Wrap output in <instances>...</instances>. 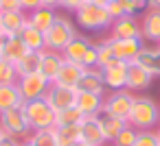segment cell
Wrapping results in <instances>:
<instances>
[{"mask_svg":"<svg viewBox=\"0 0 160 146\" xmlns=\"http://www.w3.org/2000/svg\"><path fill=\"white\" fill-rule=\"evenodd\" d=\"M127 124H132L136 131H149V129H158L160 124V105L145 94H136Z\"/></svg>","mask_w":160,"mask_h":146,"instance_id":"obj_1","label":"cell"},{"mask_svg":"<svg viewBox=\"0 0 160 146\" xmlns=\"http://www.w3.org/2000/svg\"><path fill=\"white\" fill-rule=\"evenodd\" d=\"M72 20H75L77 29L88 31V33H103V31H110V26H112V22H114V20L110 18V13H108L105 7L94 5V2H90V0L72 13Z\"/></svg>","mask_w":160,"mask_h":146,"instance_id":"obj_2","label":"cell"},{"mask_svg":"<svg viewBox=\"0 0 160 146\" xmlns=\"http://www.w3.org/2000/svg\"><path fill=\"white\" fill-rule=\"evenodd\" d=\"M77 35H79V31H77L75 20L70 16H66V13H57L55 24L44 33V42H46V48L48 50L62 52Z\"/></svg>","mask_w":160,"mask_h":146,"instance_id":"obj_3","label":"cell"},{"mask_svg":"<svg viewBox=\"0 0 160 146\" xmlns=\"http://www.w3.org/2000/svg\"><path fill=\"white\" fill-rule=\"evenodd\" d=\"M24 116L29 120L31 131H42V129H55L57 124V111L48 105L46 98H35L22 103Z\"/></svg>","mask_w":160,"mask_h":146,"instance_id":"obj_4","label":"cell"},{"mask_svg":"<svg viewBox=\"0 0 160 146\" xmlns=\"http://www.w3.org/2000/svg\"><path fill=\"white\" fill-rule=\"evenodd\" d=\"M0 129H2L7 135L20 139V142L27 139V137L33 133L31 126H29V120H27V116H24L22 105H20V107H13V109H7V111L0 113Z\"/></svg>","mask_w":160,"mask_h":146,"instance_id":"obj_5","label":"cell"},{"mask_svg":"<svg viewBox=\"0 0 160 146\" xmlns=\"http://www.w3.org/2000/svg\"><path fill=\"white\" fill-rule=\"evenodd\" d=\"M134 98H136V94L129 92V89L110 92V94H105V98H103V113L114 116V118H121V120L127 122L129 111H132V105H134Z\"/></svg>","mask_w":160,"mask_h":146,"instance_id":"obj_6","label":"cell"},{"mask_svg":"<svg viewBox=\"0 0 160 146\" xmlns=\"http://www.w3.org/2000/svg\"><path fill=\"white\" fill-rule=\"evenodd\" d=\"M18 89H20V96L22 100H35V98H44L48 87H51V81L40 74V72H33V74H27V76H20L18 79Z\"/></svg>","mask_w":160,"mask_h":146,"instance_id":"obj_7","label":"cell"},{"mask_svg":"<svg viewBox=\"0 0 160 146\" xmlns=\"http://www.w3.org/2000/svg\"><path fill=\"white\" fill-rule=\"evenodd\" d=\"M77 87H66V85H57V83H51L48 92H46V100L48 105L55 109V111H64L68 107H75L77 105Z\"/></svg>","mask_w":160,"mask_h":146,"instance_id":"obj_8","label":"cell"},{"mask_svg":"<svg viewBox=\"0 0 160 146\" xmlns=\"http://www.w3.org/2000/svg\"><path fill=\"white\" fill-rule=\"evenodd\" d=\"M108 37H116V39H142V31H140V18L136 16H123L118 20L112 22Z\"/></svg>","mask_w":160,"mask_h":146,"instance_id":"obj_9","label":"cell"},{"mask_svg":"<svg viewBox=\"0 0 160 146\" xmlns=\"http://www.w3.org/2000/svg\"><path fill=\"white\" fill-rule=\"evenodd\" d=\"M127 61H121V59H114L110 66L101 68L103 72V83H105V89L110 92H116V89H125L127 87Z\"/></svg>","mask_w":160,"mask_h":146,"instance_id":"obj_10","label":"cell"},{"mask_svg":"<svg viewBox=\"0 0 160 146\" xmlns=\"http://www.w3.org/2000/svg\"><path fill=\"white\" fill-rule=\"evenodd\" d=\"M108 39H110V46L114 50V57L121 61H127V63H132L145 46L142 39H116V37H108Z\"/></svg>","mask_w":160,"mask_h":146,"instance_id":"obj_11","label":"cell"},{"mask_svg":"<svg viewBox=\"0 0 160 146\" xmlns=\"http://www.w3.org/2000/svg\"><path fill=\"white\" fill-rule=\"evenodd\" d=\"M77 92H90V94H101L105 96V83H103V72L101 68H86L79 83H77Z\"/></svg>","mask_w":160,"mask_h":146,"instance_id":"obj_12","label":"cell"},{"mask_svg":"<svg viewBox=\"0 0 160 146\" xmlns=\"http://www.w3.org/2000/svg\"><path fill=\"white\" fill-rule=\"evenodd\" d=\"M140 31L142 42L160 44V9H147L140 16Z\"/></svg>","mask_w":160,"mask_h":146,"instance_id":"obj_13","label":"cell"},{"mask_svg":"<svg viewBox=\"0 0 160 146\" xmlns=\"http://www.w3.org/2000/svg\"><path fill=\"white\" fill-rule=\"evenodd\" d=\"M29 22V16L27 11L22 9H16V11H0V24H2V35L9 37V35H20L22 29L27 26Z\"/></svg>","mask_w":160,"mask_h":146,"instance_id":"obj_14","label":"cell"},{"mask_svg":"<svg viewBox=\"0 0 160 146\" xmlns=\"http://www.w3.org/2000/svg\"><path fill=\"white\" fill-rule=\"evenodd\" d=\"M81 139L92 144V146H108V139L103 135V129H101V122H99V116H90V118H83L81 124Z\"/></svg>","mask_w":160,"mask_h":146,"instance_id":"obj_15","label":"cell"},{"mask_svg":"<svg viewBox=\"0 0 160 146\" xmlns=\"http://www.w3.org/2000/svg\"><path fill=\"white\" fill-rule=\"evenodd\" d=\"M64 55L62 52H55V50H48V48H44L42 52H40V74H44L51 83L55 81V76H57V72H59V68L64 66Z\"/></svg>","mask_w":160,"mask_h":146,"instance_id":"obj_16","label":"cell"},{"mask_svg":"<svg viewBox=\"0 0 160 146\" xmlns=\"http://www.w3.org/2000/svg\"><path fill=\"white\" fill-rule=\"evenodd\" d=\"M151 81H153V76H151L145 68H140L138 63L132 61V63L127 66V87H125V89L138 94V92H145V89L151 85Z\"/></svg>","mask_w":160,"mask_h":146,"instance_id":"obj_17","label":"cell"},{"mask_svg":"<svg viewBox=\"0 0 160 146\" xmlns=\"http://www.w3.org/2000/svg\"><path fill=\"white\" fill-rule=\"evenodd\" d=\"M134 63H138L140 68H145L153 79L160 76V46H142V50L136 55Z\"/></svg>","mask_w":160,"mask_h":146,"instance_id":"obj_18","label":"cell"},{"mask_svg":"<svg viewBox=\"0 0 160 146\" xmlns=\"http://www.w3.org/2000/svg\"><path fill=\"white\" fill-rule=\"evenodd\" d=\"M92 44H94V42H90L88 37H83V35L79 33V35L62 50V55H64L66 61H72V63L83 66V59H86V55H88V50H90Z\"/></svg>","mask_w":160,"mask_h":146,"instance_id":"obj_19","label":"cell"},{"mask_svg":"<svg viewBox=\"0 0 160 146\" xmlns=\"http://www.w3.org/2000/svg\"><path fill=\"white\" fill-rule=\"evenodd\" d=\"M103 98L101 94H90V92H79L77 96V109L83 113V118H90V116H101L103 113Z\"/></svg>","mask_w":160,"mask_h":146,"instance_id":"obj_20","label":"cell"},{"mask_svg":"<svg viewBox=\"0 0 160 146\" xmlns=\"http://www.w3.org/2000/svg\"><path fill=\"white\" fill-rule=\"evenodd\" d=\"M27 52H31L29 48H27V44L22 42V37L20 35H9V37H5V46H2V59H7V61H11L13 66L27 55Z\"/></svg>","mask_w":160,"mask_h":146,"instance_id":"obj_21","label":"cell"},{"mask_svg":"<svg viewBox=\"0 0 160 146\" xmlns=\"http://www.w3.org/2000/svg\"><path fill=\"white\" fill-rule=\"evenodd\" d=\"M83 70H86V68L79 66V63L64 61V66L59 68V72H57V76H55L53 83H57V85H66V87H77V83H79L81 74H83Z\"/></svg>","mask_w":160,"mask_h":146,"instance_id":"obj_22","label":"cell"},{"mask_svg":"<svg viewBox=\"0 0 160 146\" xmlns=\"http://www.w3.org/2000/svg\"><path fill=\"white\" fill-rule=\"evenodd\" d=\"M27 16H29V24H31L33 29H38V31H42V33H46V31L55 24L57 9H51V7H40V9H35V11L27 13Z\"/></svg>","mask_w":160,"mask_h":146,"instance_id":"obj_23","label":"cell"},{"mask_svg":"<svg viewBox=\"0 0 160 146\" xmlns=\"http://www.w3.org/2000/svg\"><path fill=\"white\" fill-rule=\"evenodd\" d=\"M24 100L20 96V89L16 83H9V85H0V113L7 111V109H13V107H20Z\"/></svg>","mask_w":160,"mask_h":146,"instance_id":"obj_24","label":"cell"},{"mask_svg":"<svg viewBox=\"0 0 160 146\" xmlns=\"http://www.w3.org/2000/svg\"><path fill=\"white\" fill-rule=\"evenodd\" d=\"M99 122H101V129H103V135H105V139H108V144H112L114 139H116V135L125 129V120H121V118H114V116H108V113H101L99 116Z\"/></svg>","mask_w":160,"mask_h":146,"instance_id":"obj_25","label":"cell"},{"mask_svg":"<svg viewBox=\"0 0 160 146\" xmlns=\"http://www.w3.org/2000/svg\"><path fill=\"white\" fill-rule=\"evenodd\" d=\"M20 37H22V42L27 44V48H29V50H33V52H42V50L46 48L44 33H42V31H38V29H33L29 22H27V26L22 29Z\"/></svg>","mask_w":160,"mask_h":146,"instance_id":"obj_26","label":"cell"},{"mask_svg":"<svg viewBox=\"0 0 160 146\" xmlns=\"http://www.w3.org/2000/svg\"><path fill=\"white\" fill-rule=\"evenodd\" d=\"M55 135H57L59 146H72L75 142L81 139V129H79V124H57Z\"/></svg>","mask_w":160,"mask_h":146,"instance_id":"obj_27","label":"cell"},{"mask_svg":"<svg viewBox=\"0 0 160 146\" xmlns=\"http://www.w3.org/2000/svg\"><path fill=\"white\" fill-rule=\"evenodd\" d=\"M16 72H18V79L20 76H27V74H33V72H40V52H27L18 63H16Z\"/></svg>","mask_w":160,"mask_h":146,"instance_id":"obj_28","label":"cell"},{"mask_svg":"<svg viewBox=\"0 0 160 146\" xmlns=\"http://www.w3.org/2000/svg\"><path fill=\"white\" fill-rule=\"evenodd\" d=\"M114 59H116V57H114V50H112V46H110V39H108V37L99 39V42H97V66H99V68H105V66H110Z\"/></svg>","mask_w":160,"mask_h":146,"instance_id":"obj_29","label":"cell"},{"mask_svg":"<svg viewBox=\"0 0 160 146\" xmlns=\"http://www.w3.org/2000/svg\"><path fill=\"white\" fill-rule=\"evenodd\" d=\"M31 139L35 142V146H59L55 129H42V131H33Z\"/></svg>","mask_w":160,"mask_h":146,"instance_id":"obj_30","label":"cell"},{"mask_svg":"<svg viewBox=\"0 0 160 146\" xmlns=\"http://www.w3.org/2000/svg\"><path fill=\"white\" fill-rule=\"evenodd\" d=\"M9 83H18V72L16 66L7 59L0 57V85H9Z\"/></svg>","mask_w":160,"mask_h":146,"instance_id":"obj_31","label":"cell"},{"mask_svg":"<svg viewBox=\"0 0 160 146\" xmlns=\"http://www.w3.org/2000/svg\"><path fill=\"white\" fill-rule=\"evenodd\" d=\"M81 120H83V113L77 107H68L64 111H57V124H81Z\"/></svg>","mask_w":160,"mask_h":146,"instance_id":"obj_32","label":"cell"},{"mask_svg":"<svg viewBox=\"0 0 160 146\" xmlns=\"http://www.w3.org/2000/svg\"><path fill=\"white\" fill-rule=\"evenodd\" d=\"M136 135H138V131H136L132 124H125V129H123V131L116 135V139H114L110 146H134Z\"/></svg>","mask_w":160,"mask_h":146,"instance_id":"obj_33","label":"cell"},{"mask_svg":"<svg viewBox=\"0 0 160 146\" xmlns=\"http://www.w3.org/2000/svg\"><path fill=\"white\" fill-rule=\"evenodd\" d=\"M134 146H160L156 129H149V131H138Z\"/></svg>","mask_w":160,"mask_h":146,"instance_id":"obj_34","label":"cell"},{"mask_svg":"<svg viewBox=\"0 0 160 146\" xmlns=\"http://www.w3.org/2000/svg\"><path fill=\"white\" fill-rule=\"evenodd\" d=\"M108 13L112 20H118L123 16H127V5H125V0H110V2L105 5Z\"/></svg>","mask_w":160,"mask_h":146,"instance_id":"obj_35","label":"cell"},{"mask_svg":"<svg viewBox=\"0 0 160 146\" xmlns=\"http://www.w3.org/2000/svg\"><path fill=\"white\" fill-rule=\"evenodd\" d=\"M125 5H127V16L140 18L149 9V0H125Z\"/></svg>","mask_w":160,"mask_h":146,"instance_id":"obj_36","label":"cell"},{"mask_svg":"<svg viewBox=\"0 0 160 146\" xmlns=\"http://www.w3.org/2000/svg\"><path fill=\"white\" fill-rule=\"evenodd\" d=\"M86 2H88V0H59V9H64L66 13H75Z\"/></svg>","mask_w":160,"mask_h":146,"instance_id":"obj_37","label":"cell"},{"mask_svg":"<svg viewBox=\"0 0 160 146\" xmlns=\"http://www.w3.org/2000/svg\"><path fill=\"white\" fill-rule=\"evenodd\" d=\"M40 7H44L42 0H20V9H22V11H27V13H31V11L40 9Z\"/></svg>","mask_w":160,"mask_h":146,"instance_id":"obj_38","label":"cell"},{"mask_svg":"<svg viewBox=\"0 0 160 146\" xmlns=\"http://www.w3.org/2000/svg\"><path fill=\"white\" fill-rule=\"evenodd\" d=\"M20 9V0H0V11H16Z\"/></svg>","mask_w":160,"mask_h":146,"instance_id":"obj_39","label":"cell"},{"mask_svg":"<svg viewBox=\"0 0 160 146\" xmlns=\"http://www.w3.org/2000/svg\"><path fill=\"white\" fill-rule=\"evenodd\" d=\"M22 142L20 139H16V137H11V135H2V137H0V146H20Z\"/></svg>","mask_w":160,"mask_h":146,"instance_id":"obj_40","label":"cell"},{"mask_svg":"<svg viewBox=\"0 0 160 146\" xmlns=\"http://www.w3.org/2000/svg\"><path fill=\"white\" fill-rule=\"evenodd\" d=\"M44 7H51V9H59V0H42Z\"/></svg>","mask_w":160,"mask_h":146,"instance_id":"obj_41","label":"cell"},{"mask_svg":"<svg viewBox=\"0 0 160 146\" xmlns=\"http://www.w3.org/2000/svg\"><path fill=\"white\" fill-rule=\"evenodd\" d=\"M20 146H35V142H33V139H31V135H29L27 139H22V144H20Z\"/></svg>","mask_w":160,"mask_h":146,"instance_id":"obj_42","label":"cell"},{"mask_svg":"<svg viewBox=\"0 0 160 146\" xmlns=\"http://www.w3.org/2000/svg\"><path fill=\"white\" fill-rule=\"evenodd\" d=\"M149 9H160V0H149Z\"/></svg>","mask_w":160,"mask_h":146,"instance_id":"obj_43","label":"cell"},{"mask_svg":"<svg viewBox=\"0 0 160 146\" xmlns=\"http://www.w3.org/2000/svg\"><path fill=\"white\" fill-rule=\"evenodd\" d=\"M90 2H94V5H101V7H105L110 0H90Z\"/></svg>","mask_w":160,"mask_h":146,"instance_id":"obj_44","label":"cell"},{"mask_svg":"<svg viewBox=\"0 0 160 146\" xmlns=\"http://www.w3.org/2000/svg\"><path fill=\"white\" fill-rule=\"evenodd\" d=\"M72 146H92V144H88V142H83V139H79V142H75Z\"/></svg>","mask_w":160,"mask_h":146,"instance_id":"obj_45","label":"cell"},{"mask_svg":"<svg viewBox=\"0 0 160 146\" xmlns=\"http://www.w3.org/2000/svg\"><path fill=\"white\" fill-rule=\"evenodd\" d=\"M2 46H5V35H0V57H2Z\"/></svg>","mask_w":160,"mask_h":146,"instance_id":"obj_46","label":"cell"},{"mask_svg":"<svg viewBox=\"0 0 160 146\" xmlns=\"http://www.w3.org/2000/svg\"><path fill=\"white\" fill-rule=\"evenodd\" d=\"M156 133H158V142H160V124H158V129H156Z\"/></svg>","mask_w":160,"mask_h":146,"instance_id":"obj_47","label":"cell"},{"mask_svg":"<svg viewBox=\"0 0 160 146\" xmlns=\"http://www.w3.org/2000/svg\"><path fill=\"white\" fill-rule=\"evenodd\" d=\"M2 135H5V131H2V129H0V137H2Z\"/></svg>","mask_w":160,"mask_h":146,"instance_id":"obj_48","label":"cell"},{"mask_svg":"<svg viewBox=\"0 0 160 146\" xmlns=\"http://www.w3.org/2000/svg\"><path fill=\"white\" fill-rule=\"evenodd\" d=\"M0 35H2V24H0Z\"/></svg>","mask_w":160,"mask_h":146,"instance_id":"obj_49","label":"cell"},{"mask_svg":"<svg viewBox=\"0 0 160 146\" xmlns=\"http://www.w3.org/2000/svg\"><path fill=\"white\" fill-rule=\"evenodd\" d=\"M158 46H160V44H158Z\"/></svg>","mask_w":160,"mask_h":146,"instance_id":"obj_50","label":"cell"}]
</instances>
